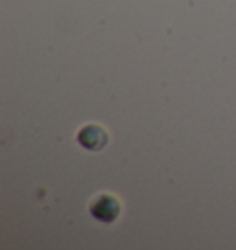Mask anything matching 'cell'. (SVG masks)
<instances>
[{"label":"cell","mask_w":236,"mask_h":250,"mask_svg":"<svg viewBox=\"0 0 236 250\" xmlns=\"http://www.w3.org/2000/svg\"><path fill=\"white\" fill-rule=\"evenodd\" d=\"M91 213L100 223H113L120 213V204L111 195H100L91 204Z\"/></svg>","instance_id":"1"},{"label":"cell","mask_w":236,"mask_h":250,"mask_svg":"<svg viewBox=\"0 0 236 250\" xmlns=\"http://www.w3.org/2000/svg\"><path fill=\"white\" fill-rule=\"evenodd\" d=\"M78 142L87 151H100L107 146V133L98 125H85L78 133Z\"/></svg>","instance_id":"2"}]
</instances>
